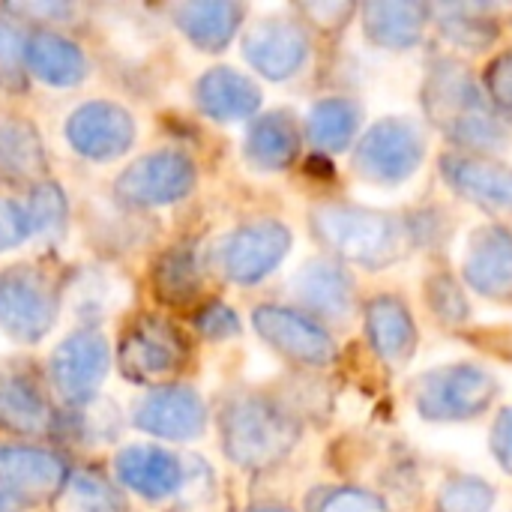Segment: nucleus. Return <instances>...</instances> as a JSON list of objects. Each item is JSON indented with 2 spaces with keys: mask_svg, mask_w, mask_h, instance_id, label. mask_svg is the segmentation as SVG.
I'll return each instance as SVG.
<instances>
[{
  "mask_svg": "<svg viewBox=\"0 0 512 512\" xmlns=\"http://www.w3.org/2000/svg\"><path fill=\"white\" fill-rule=\"evenodd\" d=\"M171 18L192 48L204 54H219L240 33L243 6L234 0H189L174 6Z\"/></svg>",
  "mask_w": 512,
  "mask_h": 512,
  "instance_id": "nucleus-20",
  "label": "nucleus"
},
{
  "mask_svg": "<svg viewBox=\"0 0 512 512\" xmlns=\"http://www.w3.org/2000/svg\"><path fill=\"white\" fill-rule=\"evenodd\" d=\"M27 27L0 12V90L9 96H24L30 75L24 66Z\"/></svg>",
  "mask_w": 512,
  "mask_h": 512,
  "instance_id": "nucleus-33",
  "label": "nucleus"
},
{
  "mask_svg": "<svg viewBox=\"0 0 512 512\" xmlns=\"http://www.w3.org/2000/svg\"><path fill=\"white\" fill-rule=\"evenodd\" d=\"M252 327L273 351L303 366H327L336 360V345L327 330L309 315L285 306H258L252 312Z\"/></svg>",
  "mask_w": 512,
  "mask_h": 512,
  "instance_id": "nucleus-14",
  "label": "nucleus"
},
{
  "mask_svg": "<svg viewBox=\"0 0 512 512\" xmlns=\"http://www.w3.org/2000/svg\"><path fill=\"white\" fill-rule=\"evenodd\" d=\"M291 291L300 300V306H306L315 315L345 318L351 312V279L339 264L309 261L297 270Z\"/></svg>",
  "mask_w": 512,
  "mask_h": 512,
  "instance_id": "nucleus-26",
  "label": "nucleus"
},
{
  "mask_svg": "<svg viewBox=\"0 0 512 512\" xmlns=\"http://www.w3.org/2000/svg\"><path fill=\"white\" fill-rule=\"evenodd\" d=\"M291 252V231L279 219H252L222 237L216 261L228 282L258 285Z\"/></svg>",
  "mask_w": 512,
  "mask_h": 512,
  "instance_id": "nucleus-10",
  "label": "nucleus"
},
{
  "mask_svg": "<svg viewBox=\"0 0 512 512\" xmlns=\"http://www.w3.org/2000/svg\"><path fill=\"white\" fill-rule=\"evenodd\" d=\"M492 450H495V459L501 462V468L512 474V408L501 411V417H498V423H495Z\"/></svg>",
  "mask_w": 512,
  "mask_h": 512,
  "instance_id": "nucleus-41",
  "label": "nucleus"
},
{
  "mask_svg": "<svg viewBox=\"0 0 512 512\" xmlns=\"http://www.w3.org/2000/svg\"><path fill=\"white\" fill-rule=\"evenodd\" d=\"M498 393L495 378L474 363H453L420 378L417 411L426 420H468L480 417Z\"/></svg>",
  "mask_w": 512,
  "mask_h": 512,
  "instance_id": "nucleus-7",
  "label": "nucleus"
},
{
  "mask_svg": "<svg viewBox=\"0 0 512 512\" xmlns=\"http://www.w3.org/2000/svg\"><path fill=\"white\" fill-rule=\"evenodd\" d=\"M369 345L387 366H405L417 348V327L396 297H378L366 309Z\"/></svg>",
  "mask_w": 512,
  "mask_h": 512,
  "instance_id": "nucleus-25",
  "label": "nucleus"
},
{
  "mask_svg": "<svg viewBox=\"0 0 512 512\" xmlns=\"http://www.w3.org/2000/svg\"><path fill=\"white\" fill-rule=\"evenodd\" d=\"M315 512H390L387 504L360 489H336L321 498Z\"/></svg>",
  "mask_w": 512,
  "mask_h": 512,
  "instance_id": "nucleus-39",
  "label": "nucleus"
},
{
  "mask_svg": "<svg viewBox=\"0 0 512 512\" xmlns=\"http://www.w3.org/2000/svg\"><path fill=\"white\" fill-rule=\"evenodd\" d=\"M219 441L237 468L267 471L297 447L300 423L261 393H237L219 408Z\"/></svg>",
  "mask_w": 512,
  "mask_h": 512,
  "instance_id": "nucleus-1",
  "label": "nucleus"
},
{
  "mask_svg": "<svg viewBox=\"0 0 512 512\" xmlns=\"http://www.w3.org/2000/svg\"><path fill=\"white\" fill-rule=\"evenodd\" d=\"M48 180V150L27 117L0 114V186H36Z\"/></svg>",
  "mask_w": 512,
  "mask_h": 512,
  "instance_id": "nucleus-19",
  "label": "nucleus"
},
{
  "mask_svg": "<svg viewBox=\"0 0 512 512\" xmlns=\"http://www.w3.org/2000/svg\"><path fill=\"white\" fill-rule=\"evenodd\" d=\"M495 504V489L483 480H453L438 498V512H489Z\"/></svg>",
  "mask_w": 512,
  "mask_h": 512,
  "instance_id": "nucleus-35",
  "label": "nucleus"
},
{
  "mask_svg": "<svg viewBox=\"0 0 512 512\" xmlns=\"http://www.w3.org/2000/svg\"><path fill=\"white\" fill-rule=\"evenodd\" d=\"M30 237L33 234H30V219H27L24 201L0 195V255L24 246Z\"/></svg>",
  "mask_w": 512,
  "mask_h": 512,
  "instance_id": "nucleus-36",
  "label": "nucleus"
},
{
  "mask_svg": "<svg viewBox=\"0 0 512 512\" xmlns=\"http://www.w3.org/2000/svg\"><path fill=\"white\" fill-rule=\"evenodd\" d=\"M486 87H489V99L492 105L501 111L504 120L512 123V51H504L501 57H495L486 69Z\"/></svg>",
  "mask_w": 512,
  "mask_h": 512,
  "instance_id": "nucleus-38",
  "label": "nucleus"
},
{
  "mask_svg": "<svg viewBox=\"0 0 512 512\" xmlns=\"http://www.w3.org/2000/svg\"><path fill=\"white\" fill-rule=\"evenodd\" d=\"M63 312V279L39 261L0 270V333L18 345H39Z\"/></svg>",
  "mask_w": 512,
  "mask_h": 512,
  "instance_id": "nucleus-2",
  "label": "nucleus"
},
{
  "mask_svg": "<svg viewBox=\"0 0 512 512\" xmlns=\"http://www.w3.org/2000/svg\"><path fill=\"white\" fill-rule=\"evenodd\" d=\"M192 99L207 120L240 123L261 108V87L234 66H213L195 78Z\"/></svg>",
  "mask_w": 512,
  "mask_h": 512,
  "instance_id": "nucleus-18",
  "label": "nucleus"
},
{
  "mask_svg": "<svg viewBox=\"0 0 512 512\" xmlns=\"http://www.w3.org/2000/svg\"><path fill=\"white\" fill-rule=\"evenodd\" d=\"M189 354V339L168 318L138 315L123 327L114 360L123 381L153 390L171 384L177 372L189 363Z\"/></svg>",
  "mask_w": 512,
  "mask_h": 512,
  "instance_id": "nucleus-4",
  "label": "nucleus"
},
{
  "mask_svg": "<svg viewBox=\"0 0 512 512\" xmlns=\"http://www.w3.org/2000/svg\"><path fill=\"white\" fill-rule=\"evenodd\" d=\"M153 291L156 297L171 306L183 309L192 306L201 294L204 285V264H201V249L195 240H180L171 243L153 264Z\"/></svg>",
  "mask_w": 512,
  "mask_h": 512,
  "instance_id": "nucleus-22",
  "label": "nucleus"
},
{
  "mask_svg": "<svg viewBox=\"0 0 512 512\" xmlns=\"http://www.w3.org/2000/svg\"><path fill=\"white\" fill-rule=\"evenodd\" d=\"M123 426L120 411L108 399H96L81 408H66L57 414V429L54 438H66L75 444H108L117 438Z\"/></svg>",
  "mask_w": 512,
  "mask_h": 512,
  "instance_id": "nucleus-31",
  "label": "nucleus"
},
{
  "mask_svg": "<svg viewBox=\"0 0 512 512\" xmlns=\"http://www.w3.org/2000/svg\"><path fill=\"white\" fill-rule=\"evenodd\" d=\"M441 171L453 189L468 195L471 201L495 210H512V168L474 159V156H447Z\"/></svg>",
  "mask_w": 512,
  "mask_h": 512,
  "instance_id": "nucleus-23",
  "label": "nucleus"
},
{
  "mask_svg": "<svg viewBox=\"0 0 512 512\" xmlns=\"http://www.w3.org/2000/svg\"><path fill=\"white\" fill-rule=\"evenodd\" d=\"M465 282L495 300L512 297V234L507 228H483L465 255Z\"/></svg>",
  "mask_w": 512,
  "mask_h": 512,
  "instance_id": "nucleus-21",
  "label": "nucleus"
},
{
  "mask_svg": "<svg viewBox=\"0 0 512 512\" xmlns=\"http://www.w3.org/2000/svg\"><path fill=\"white\" fill-rule=\"evenodd\" d=\"M249 512H288V510H279V507H255V510Z\"/></svg>",
  "mask_w": 512,
  "mask_h": 512,
  "instance_id": "nucleus-43",
  "label": "nucleus"
},
{
  "mask_svg": "<svg viewBox=\"0 0 512 512\" xmlns=\"http://www.w3.org/2000/svg\"><path fill=\"white\" fill-rule=\"evenodd\" d=\"M24 66L30 78L57 90H72L90 75V60L84 48L54 27H27Z\"/></svg>",
  "mask_w": 512,
  "mask_h": 512,
  "instance_id": "nucleus-17",
  "label": "nucleus"
},
{
  "mask_svg": "<svg viewBox=\"0 0 512 512\" xmlns=\"http://www.w3.org/2000/svg\"><path fill=\"white\" fill-rule=\"evenodd\" d=\"M366 36L381 48H411L426 24V6L408 0H372L363 9Z\"/></svg>",
  "mask_w": 512,
  "mask_h": 512,
  "instance_id": "nucleus-28",
  "label": "nucleus"
},
{
  "mask_svg": "<svg viewBox=\"0 0 512 512\" xmlns=\"http://www.w3.org/2000/svg\"><path fill=\"white\" fill-rule=\"evenodd\" d=\"M54 504L57 512H129L117 480L96 468H75Z\"/></svg>",
  "mask_w": 512,
  "mask_h": 512,
  "instance_id": "nucleus-29",
  "label": "nucleus"
},
{
  "mask_svg": "<svg viewBox=\"0 0 512 512\" xmlns=\"http://www.w3.org/2000/svg\"><path fill=\"white\" fill-rule=\"evenodd\" d=\"M360 126V111L351 99L330 96L312 105L306 117L309 141L324 153H339L354 141V132Z\"/></svg>",
  "mask_w": 512,
  "mask_h": 512,
  "instance_id": "nucleus-30",
  "label": "nucleus"
},
{
  "mask_svg": "<svg viewBox=\"0 0 512 512\" xmlns=\"http://www.w3.org/2000/svg\"><path fill=\"white\" fill-rule=\"evenodd\" d=\"M246 162L258 171H285L300 153V129L291 114L270 111L255 117L243 144Z\"/></svg>",
  "mask_w": 512,
  "mask_h": 512,
  "instance_id": "nucleus-24",
  "label": "nucleus"
},
{
  "mask_svg": "<svg viewBox=\"0 0 512 512\" xmlns=\"http://www.w3.org/2000/svg\"><path fill=\"white\" fill-rule=\"evenodd\" d=\"M111 369V342L96 327H78L57 342L48 357V384L63 408H81L99 399Z\"/></svg>",
  "mask_w": 512,
  "mask_h": 512,
  "instance_id": "nucleus-6",
  "label": "nucleus"
},
{
  "mask_svg": "<svg viewBox=\"0 0 512 512\" xmlns=\"http://www.w3.org/2000/svg\"><path fill=\"white\" fill-rule=\"evenodd\" d=\"M0 512H21V507H18V504H15L3 489H0Z\"/></svg>",
  "mask_w": 512,
  "mask_h": 512,
  "instance_id": "nucleus-42",
  "label": "nucleus"
},
{
  "mask_svg": "<svg viewBox=\"0 0 512 512\" xmlns=\"http://www.w3.org/2000/svg\"><path fill=\"white\" fill-rule=\"evenodd\" d=\"M432 303H435L438 315L447 318V321H459V318H465V312H468V306H465L459 288H456L450 279H435V282H432Z\"/></svg>",
  "mask_w": 512,
  "mask_h": 512,
  "instance_id": "nucleus-40",
  "label": "nucleus"
},
{
  "mask_svg": "<svg viewBox=\"0 0 512 512\" xmlns=\"http://www.w3.org/2000/svg\"><path fill=\"white\" fill-rule=\"evenodd\" d=\"M114 480L120 489L150 504L177 501L186 483V459H180L165 447L132 444L114 456Z\"/></svg>",
  "mask_w": 512,
  "mask_h": 512,
  "instance_id": "nucleus-15",
  "label": "nucleus"
},
{
  "mask_svg": "<svg viewBox=\"0 0 512 512\" xmlns=\"http://www.w3.org/2000/svg\"><path fill=\"white\" fill-rule=\"evenodd\" d=\"M69 462L33 441H0V489L24 510L54 504L69 480Z\"/></svg>",
  "mask_w": 512,
  "mask_h": 512,
  "instance_id": "nucleus-8",
  "label": "nucleus"
},
{
  "mask_svg": "<svg viewBox=\"0 0 512 512\" xmlns=\"http://www.w3.org/2000/svg\"><path fill=\"white\" fill-rule=\"evenodd\" d=\"M120 282L111 270L102 267H78L63 279V303L72 306V315L81 321V327H93L111 315V309L120 303Z\"/></svg>",
  "mask_w": 512,
  "mask_h": 512,
  "instance_id": "nucleus-27",
  "label": "nucleus"
},
{
  "mask_svg": "<svg viewBox=\"0 0 512 512\" xmlns=\"http://www.w3.org/2000/svg\"><path fill=\"white\" fill-rule=\"evenodd\" d=\"M315 237L342 261L363 267H387L402 255V228L384 213L363 207L324 204L312 210Z\"/></svg>",
  "mask_w": 512,
  "mask_h": 512,
  "instance_id": "nucleus-3",
  "label": "nucleus"
},
{
  "mask_svg": "<svg viewBox=\"0 0 512 512\" xmlns=\"http://www.w3.org/2000/svg\"><path fill=\"white\" fill-rule=\"evenodd\" d=\"M441 30H447L453 39H459L465 45H474V48H480V45L495 39V27H489L486 21H477L468 6L447 9V15L441 21Z\"/></svg>",
  "mask_w": 512,
  "mask_h": 512,
  "instance_id": "nucleus-37",
  "label": "nucleus"
},
{
  "mask_svg": "<svg viewBox=\"0 0 512 512\" xmlns=\"http://www.w3.org/2000/svg\"><path fill=\"white\" fill-rule=\"evenodd\" d=\"M243 57L258 75L285 81L306 66L309 36L291 18H261L243 33Z\"/></svg>",
  "mask_w": 512,
  "mask_h": 512,
  "instance_id": "nucleus-16",
  "label": "nucleus"
},
{
  "mask_svg": "<svg viewBox=\"0 0 512 512\" xmlns=\"http://www.w3.org/2000/svg\"><path fill=\"white\" fill-rule=\"evenodd\" d=\"M423 162V135L408 120H381L357 144L354 165L372 183H402Z\"/></svg>",
  "mask_w": 512,
  "mask_h": 512,
  "instance_id": "nucleus-12",
  "label": "nucleus"
},
{
  "mask_svg": "<svg viewBox=\"0 0 512 512\" xmlns=\"http://www.w3.org/2000/svg\"><path fill=\"white\" fill-rule=\"evenodd\" d=\"M57 414L36 375L24 366H0V432L15 441L48 438L57 429Z\"/></svg>",
  "mask_w": 512,
  "mask_h": 512,
  "instance_id": "nucleus-13",
  "label": "nucleus"
},
{
  "mask_svg": "<svg viewBox=\"0 0 512 512\" xmlns=\"http://www.w3.org/2000/svg\"><path fill=\"white\" fill-rule=\"evenodd\" d=\"M198 186V165L186 150L159 147L129 162L114 180V198L126 210H156L186 201Z\"/></svg>",
  "mask_w": 512,
  "mask_h": 512,
  "instance_id": "nucleus-5",
  "label": "nucleus"
},
{
  "mask_svg": "<svg viewBox=\"0 0 512 512\" xmlns=\"http://www.w3.org/2000/svg\"><path fill=\"white\" fill-rule=\"evenodd\" d=\"M207 405L204 396L192 384H162L147 390L132 405V426L150 438L186 444L207 432Z\"/></svg>",
  "mask_w": 512,
  "mask_h": 512,
  "instance_id": "nucleus-11",
  "label": "nucleus"
},
{
  "mask_svg": "<svg viewBox=\"0 0 512 512\" xmlns=\"http://www.w3.org/2000/svg\"><path fill=\"white\" fill-rule=\"evenodd\" d=\"M24 210L30 219V234L39 237L42 243L54 246L66 237L69 222H72V210H69V198H66L60 183L42 180V183L30 186Z\"/></svg>",
  "mask_w": 512,
  "mask_h": 512,
  "instance_id": "nucleus-32",
  "label": "nucleus"
},
{
  "mask_svg": "<svg viewBox=\"0 0 512 512\" xmlns=\"http://www.w3.org/2000/svg\"><path fill=\"white\" fill-rule=\"evenodd\" d=\"M63 138L69 150L87 162H114L132 150L138 123L132 111L114 99H87L69 111Z\"/></svg>",
  "mask_w": 512,
  "mask_h": 512,
  "instance_id": "nucleus-9",
  "label": "nucleus"
},
{
  "mask_svg": "<svg viewBox=\"0 0 512 512\" xmlns=\"http://www.w3.org/2000/svg\"><path fill=\"white\" fill-rule=\"evenodd\" d=\"M192 330L201 336V339H210V342H228V339H237L240 330H243V321L240 315L222 303V300H207L201 303L195 312H192Z\"/></svg>",
  "mask_w": 512,
  "mask_h": 512,
  "instance_id": "nucleus-34",
  "label": "nucleus"
}]
</instances>
